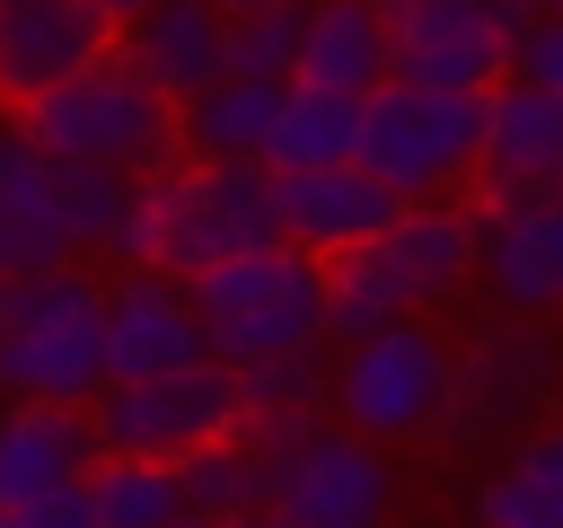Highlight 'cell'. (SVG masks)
<instances>
[{
    "label": "cell",
    "mask_w": 563,
    "mask_h": 528,
    "mask_svg": "<svg viewBox=\"0 0 563 528\" xmlns=\"http://www.w3.org/2000/svg\"><path fill=\"white\" fill-rule=\"evenodd\" d=\"M88 466H97L88 414H70V405H9L0 414V519L44 502V493L88 484Z\"/></svg>",
    "instance_id": "cell-16"
},
{
    "label": "cell",
    "mask_w": 563,
    "mask_h": 528,
    "mask_svg": "<svg viewBox=\"0 0 563 528\" xmlns=\"http://www.w3.org/2000/svg\"><path fill=\"white\" fill-rule=\"evenodd\" d=\"M88 502H97L106 528H167V519H185V475L167 458H114V449H97Z\"/></svg>",
    "instance_id": "cell-27"
},
{
    "label": "cell",
    "mask_w": 563,
    "mask_h": 528,
    "mask_svg": "<svg viewBox=\"0 0 563 528\" xmlns=\"http://www.w3.org/2000/svg\"><path fill=\"white\" fill-rule=\"evenodd\" d=\"M167 528H211V519H194V510H185V519H167Z\"/></svg>",
    "instance_id": "cell-34"
},
{
    "label": "cell",
    "mask_w": 563,
    "mask_h": 528,
    "mask_svg": "<svg viewBox=\"0 0 563 528\" xmlns=\"http://www.w3.org/2000/svg\"><path fill=\"white\" fill-rule=\"evenodd\" d=\"M273 466H282V458L255 449L246 431H238V440H211V449H194V458L176 466V475H185V510L211 519V528H220V519H255V510H273Z\"/></svg>",
    "instance_id": "cell-25"
},
{
    "label": "cell",
    "mask_w": 563,
    "mask_h": 528,
    "mask_svg": "<svg viewBox=\"0 0 563 528\" xmlns=\"http://www.w3.org/2000/svg\"><path fill=\"white\" fill-rule=\"evenodd\" d=\"M18 132L44 150V158H88V167H123L132 185L185 167V123H176V97H158L132 53L114 44L106 62H88L79 79L44 88L35 106H18Z\"/></svg>",
    "instance_id": "cell-2"
},
{
    "label": "cell",
    "mask_w": 563,
    "mask_h": 528,
    "mask_svg": "<svg viewBox=\"0 0 563 528\" xmlns=\"http://www.w3.org/2000/svg\"><path fill=\"white\" fill-rule=\"evenodd\" d=\"M123 44V26L97 0H0V106H35L44 88L79 79L88 62H106Z\"/></svg>",
    "instance_id": "cell-10"
},
{
    "label": "cell",
    "mask_w": 563,
    "mask_h": 528,
    "mask_svg": "<svg viewBox=\"0 0 563 528\" xmlns=\"http://www.w3.org/2000/svg\"><path fill=\"white\" fill-rule=\"evenodd\" d=\"M361 167L396 202H440V194L475 185V167H484V97L475 88H422V79L369 88L361 97Z\"/></svg>",
    "instance_id": "cell-5"
},
{
    "label": "cell",
    "mask_w": 563,
    "mask_h": 528,
    "mask_svg": "<svg viewBox=\"0 0 563 528\" xmlns=\"http://www.w3.org/2000/svg\"><path fill=\"white\" fill-rule=\"evenodd\" d=\"M343 158H361V97H334V88H299L290 79L264 167L273 176H299V167H343Z\"/></svg>",
    "instance_id": "cell-24"
},
{
    "label": "cell",
    "mask_w": 563,
    "mask_h": 528,
    "mask_svg": "<svg viewBox=\"0 0 563 528\" xmlns=\"http://www.w3.org/2000/svg\"><path fill=\"white\" fill-rule=\"evenodd\" d=\"M273 194H282V246H299V255H317V264H334V255H352V246H369V238H387V229L405 220V202H396L361 158L273 176Z\"/></svg>",
    "instance_id": "cell-12"
},
{
    "label": "cell",
    "mask_w": 563,
    "mask_h": 528,
    "mask_svg": "<svg viewBox=\"0 0 563 528\" xmlns=\"http://www.w3.org/2000/svg\"><path fill=\"white\" fill-rule=\"evenodd\" d=\"M519 194H563V97L537 79H493L484 88V167H475V211H501Z\"/></svg>",
    "instance_id": "cell-11"
},
{
    "label": "cell",
    "mask_w": 563,
    "mask_h": 528,
    "mask_svg": "<svg viewBox=\"0 0 563 528\" xmlns=\"http://www.w3.org/2000/svg\"><path fill=\"white\" fill-rule=\"evenodd\" d=\"M545 9H554V0H545Z\"/></svg>",
    "instance_id": "cell-38"
},
{
    "label": "cell",
    "mask_w": 563,
    "mask_h": 528,
    "mask_svg": "<svg viewBox=\"0 0 563 528\" xmlns=\"http://www.w3.org/2000/svg\"><path fill=\"white\" fill-rule=\"evenodd\" d=\"M273 519L282 528H387V458L361 431L325 422L273 466Z\"/></svg>",
    "instance_id": "cell-9"
},
{
    "label": "cell",
    "mask_w": 563,
    "mask_h": 528,
    "mask_svg": "<svg viewBox=\"0 0 563 528\" xmlns=\"http://www.w3.org/2000/svg\"><path fill=\"white\" fill-rule=\"evenodd\" d=\"M185 290H194V317H202L211 361H229V370L325 343V264L299 255V246L229 255V264H211V273L185 282Z\"/></svg>",
    "instance_id": "cell-4"
},
{
    "label": "cell",
    "mask_w": 563,
    "mask_h": 528,
    "mask_svg": "<svg viewBox=\"0 0 563 528\" xmlns=\"http://www.w3.org/2000/svg\"><path fill=\"white\" fill-rule=\"evenodd\" d=\"M0 334H9V299H0Z\"/></svg>",
    "instance_id": "cell-35"
},
{
    "label": "cell",
    "mask_w": 563,
    "mask_h": 528,
    "mask_svg": "<svg viewBox=\"0 0 563 528\" xmlns=\"http://www.w3.org/2000/svg\"><path fill=\"white\" fill-rule=\"evenodd\" d=\"M44 264H79V255H70V229H62L53 158L9 123L0 132V282L44 273Z\"/></svg>",
    "instance_id": "cell-19"
},
{
    "label": "cell",
    "mask_w": 563,
    "mask_h": 528,
    "mask_svg": "<svg viewBox=\"0 0 563 528\" xmlns=\"http://www.w3.org/2000/svg\"><path fill=\"white\" fill-rule=\"evenodd\" d=\"M9 334H0V387L18 405H70L88 414L106 396V282L79 264H44L0 282Z\"/></svg>",
    "instance_id": "cell-3"
},
{
    "label": "cell",
    "mask_w": 563,
    "mask_h": 528,
    "mask_svg": "<svg viewBox=\"0 0 563 528\" xmlns=\"http://www.w3.org/2000/svg\"><path fill=\"white\" fill-rule=\"evenodd\" d=\"M449 370H457V352L431 326H413V317L387 326V334H361L334 361V422L361 431V440L422 431V422L449 414Z\"/></svg>",
    "instance_id": "cell-7"
},
{
    "label": "cell",
    "mask_w": 563,
    "mask_h": 528,
    "mask_svg": "<svg viewBox=\"0 0 563 528\" xmlns=\"http://www.w3.org/2000/svg\"><path fill=\"white\" fill-rule=\"evenodd\" d=\"M334 414V361L317 352H273V361H246L238 370V431L273 458H290L299 440H317Z\"/></svg>",
    "instance_id": "cell-18"
},
{
    "label": "cell",
    "mask_w": 563,
    "mask_h": 528,
    "mask_svg": "<svg viewBox=\"0 0 563 528\" xmlns=\"http://www.w3.org/2000/svg\"><path fill=\"white\" fill-rule=\"evenodd\" d=\"M220 528H282V519H273V510H255V519H220Z\"/></svg>",
    "instance_id": "cell-33"
},
{
    "label": "cell",
    "mask_w": 563,
    "mask_h": 528,
    "mask_svg": "<svg viewBox=\"0 0 563 528\" xmlns=\"http://www.w3.org/2000/svg\"><path fill=\"white\" fill-rule=\"evenodd\" d=\"M554 18H563V0H554Z\"/></svg>",
    "instance_id": "cell-36"
},
{
    "label": "cell",
    "mask_w": 563,
    "mask_h": 528,
    "mask_svg": "<svg viewBox=\"0 0 563 528\" xmlns=\"http://www.w3.org/2000/svg\"><path fill=\"white\" fill-rule=\"evenodd\" d=\"M97 9H106V18H114V26H132V18H150V9H158V0H97Z\"/></svg>",
    "instance_id": "cell-32"
},
{
    "label": "cell",
    "mask_w": 563,
    "mask_h": 528,
    "mask_svg": "<svg viewBox=\"0 0 563 528\" xmlns=\"http://www.w3.org/2000/svg\"><path fill=\"white\" fill-rule=\"evenodd\" d=\"M9 528H106V519H97V502H88V484H70V493H44V502H26V510H9Z\"/></svg>",
    "instance_id": "cell-30"
},
{
    "label": "cell",
    "mask_w": 563,
    "mask_h": 528,
    "mask_svg": "<svg viewBox=\"0 0 563 528\" xmlns=\"http://www.w3.org/2000/svg\"><path fill=\"white\" fill-rule=\"evenodd\" d=\"M387 18V62L396 79L422 88H493L510 79V44H501V0H378Z\"/></svg>",
    "instance_id": "cell-8"
},
{
    "label": "cell",
    "mask_w": 563,
    "mask_h": 528,
    "mask_svg": "<svg viewBox=\"0 0 563 528\" xmlns=\"http://www.w3.org/2000/svg\"><path fill=\"white\" fill-rule=\"evenodd\" d=\"M255 246H282V194H273V167L255 158H185L132 194L123 264L141 273L202 282L211 264L255 255Z\"/></svg>",
    "instance_id": "cell-1"
},
{
    "label": "cell",
    "mask_w": 563,
    "mask_h": 528,
    "mask_svg": "<svg viewBox=\"0 0 563 528\" xmlns=\"http://www.w3.org/2000/svg\"><path fill=\"white\" fill-rule=\"evenodd\" d=\"M185 361H211L194 290L167 282V273H141V264L123 282H106V387L158 378V370H185Z\"/></svg>",
    "instance_id": "cell-13"
},
{
    "label": "cell",
    "mask_w": 563,
    "mask_h": 528,
    "mask_svg": "<svg viewBox=\"0 0 563 528\" xmlns=\"http://www.w3.org/2000/svg\"><path fill=\"white\" fill-rule=\"evenodd\" d=\"M299 88H334V97H369L396 79L387 62V18L378 0H308V26H299Z\"/></svg>",
    "instance_id": "cell-21"
},
{
    "label": "cell",
    "mask_w": 563,
    "mask_h": 528,
    "mask_svg": "<svg viewBox=\"0 0 563 528\" xmlns=\"http://www.w3.org/2000/svg\"><path fill=\"white\" fill-rule=\"evenodd\" d=\"M484 282L510 317H563V194L484 211Z\"/></svg>",
    "instance_id": "cell-15"
},
{
    "label": "cell",
    "mask_w": 563,
    "mask_h": 528,
    "mask_svg": "<svg viewBox=\"0 0 563 528\" xmlns=\"http://www.w3.org/2000/svg\"><path fill=\"white\" fill-rule=\"evenodd\" d=\"M123 53L158 97L185 106L229 79V18H220V0H158L150 18L123 26Z\"/></svg>",
    "instance_id": "cell-17"
},
{
    "label": "cell",
    "mask_w": 563,
    "mask_h": 528,
    "mask_svg": "<svg viewBox=\"0 0 563 528\" xmlns=\"http://www.w3.org/2000/svg\"><path fill=\"white\" fill-rule=\"evenodd\" d=\"M510 70H519V79H537V88H554V97H563V18H545V26H537V35H528V44H519V53H510Z\"/></svg>",
    "instance_id": "cell-31"
},
{
    "label": "cell",
    "mask_w": 563,
    "mask_h": 528,
    "mask_svg": "<svg viewBox=\"0 0 563 528\" xmlns=\"http://www.w3.org/2000/svg\"><path fill=\"white\" fill-rule=\"evenodd\" d=\"M484 528H563V431H537L484 484Z\"/></svg>",
    "instance_id": "cell-28"
},
{
    "label": "cell",
    "mask_w": 563,
    "mask_h": 528,
    "mask_svg": "<svg viewBox=\"0 0 563 528\" xmlns=\"http://www.w3.org/2000/svg\"><path fill=\"white\" fill-rule=\"evenodd\" d=\"M53 194H62V229H70V255H123V229H132V194H141L123 167L53 158Z\"/></svg>",
    "instance_id": "cell-26"
},
{
    "label": "cell",
    "mask_w": 563,
    "mask_h": 528,
    "mask_svg": "<svg viewBox=\"0 0 563 528\" xmlns=\"http://www.w3.org/2000/svg\"><path fill=\"white\" fill-rule=\"evenodd\" d=\"M0 528H9V519H0Z\"/></svg>",
    "instance_id": "cell-37"
},
{
    "label": "cell",
    "mask_w": 563,
    "mask_h": 528,
    "mask_svg": "<svg viewBox=\"0 0 563 528\" xmlns=\"http://www.w3.org/2000/svg\"><path fill=\"white\" fill-rule=\"evenodd\" d=\"M229 18V79H290L308 0H220Z\"/></svg>",
    "instance_id": "cell-29"
},
{
    "label": "cell",
    "mask_w": 563,
    "mask_h": 528,
    "mask_svg": "<svg viewBox=\"0 0 563 528\" xmlns=\"http://www.w3.org/2000/svg\"><path fill=\"white\" fill-rule=\"evenodd\" d=\"M88 422H97V449H114V458L185 466L194 449L238 440V370L229 361H185V370H158V378H123L88 405Z\"/></svg>",
    "instance_id": "cell-6"
},
{
    "label": "cell",
    "mask_w": 563,
    "mask_h": 528,
    "mask_svg": "<svg viewBox=\"0 0 563 528\" xmlns=\"http://www.w3.org/2000/svg\"><path fill=\"white\" fill-rule=\"evenodd\" d=\"M387 255H396L413 308H422V299H449V290L484 282V211L457 202V194H440V202H405V220L387 229Z\"/></svg>",
    "instance_id": "cell-20"
},
{
    "label": "cell",
    "mask_w": 563,
    "mask_h": 528,
    "mask_svg": "<svg viewBox=\"0 0 563 528\" xmlns=\"http://www.w3.org/2000/svg\"><path fill=\"white\" fill-rule=\"evenodd\" d=\"M282 88H290V79H220V88L185 97V106H176L185 158H255V167H264L273 123H282Z\"/></svg>",
    "instance_id": "cell-22"
},
{
    "label": "cell",
    "mask_w": 563,
    "mask_h": 528,
    "mask_svg": "<svg viewBox=\"0 0 563 528\" xmlns=\"http://www.w3.org/2000/svg\"><path fill=\"white\" fill-rule=\"evenodd\" d=\"M405 317H413V290H405L387 238H369V246L325 264V343H361V334H387Z\"/></svg>",
    "instance_id": "cell-23"
},
{
    "label": "cell",
    "mask_w": 563,
    "mask_h": 528,
    "mask_svg": "<svg viewBox=\"0 0 563 528\" xmlns=\"http://www.w3.org/2000/svg\"><path fill=\"white\" fill-rule=\"evenodd\" d=\"M554 387V343L528 326V317H510V326H493V334H475L466 352H457V370H449V431H510L519 414H537V396Z\"/></svg>",
    "instance_id": "cell-14"
}]
</instances>
